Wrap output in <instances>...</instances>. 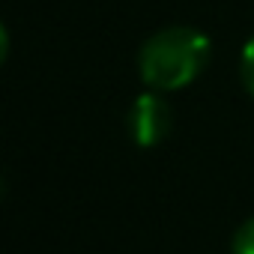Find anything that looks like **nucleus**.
Masks as SVG:
<instances>
[{"instance_id":"f257e3e1","label":"nucleus","mask_w":254,"mask_h":254,"mask_svg":"<svg viewBox=\"0 0 254 254\" xmlns=\"http://www.w3.org/2000/svg\"><path fill=\"white\" fill-rule=\"evenodd\" d=\"M209 60V39L191 27H168L141 48V78L153 90H180L191 84Z\"/></svg>"},{"instance_id":"f03ea898","label":"nucleus","mask_w":254,"mask_h":254,"mask_svg":"<svg viewBox=\"0 0 254 254\" xmlns=\"http://www.w3.org/2000/svg\"><path fill=\"white\" fill-rule=\"evenodd\" d=\"M129 129L132 138L141 147H156L168 138L171 132V108L162 96L156 93H144L135 99L132 111H129Z\"/></svg>"},{"instance_id":"20e7f679","label":"nucleus","mask_w":254,"mask_h":254,"mask_svg":"<svg viewBox=\"0 0 254 254\" xmlns=\"http://www.w3.org/2000/svg\"><path fill=\"white\" fill-rule=\"evenodd\" d=\"M242 81H245V90L254 96V36L248 39V45L242 51Z\"/></svg>"},{"instance_id":"7ed1b4c3","label":"nucleus","mask_w":254,"mask_h":254,"mask_svg":"<svg viewBox=\"0 0 254 254\" xmlns=\"http://www.w3.org/2000/svg\"><path fill=\"white\" fill-rule=\"evenodd\" d=\"M233 254H254V218H248L233 236Z\"/></svg>"}]
</instances>
